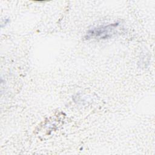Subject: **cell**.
Segmentation results:
<instances>
[{"label":"cell","mask_w":155,"mask_h":155,"mask_svg":"<svg viewBox=\"0 0 155 155\" xmlns=\"http://www.w3.org/2000/svg\"><path fill=\"white\" fill-rule=\"evenodd\" d=\"M119 26V22H114L93 27L87 31L85 38L86 39H108L116 33Z\"/></svg>","instance_id":"1"}]
</instances>
